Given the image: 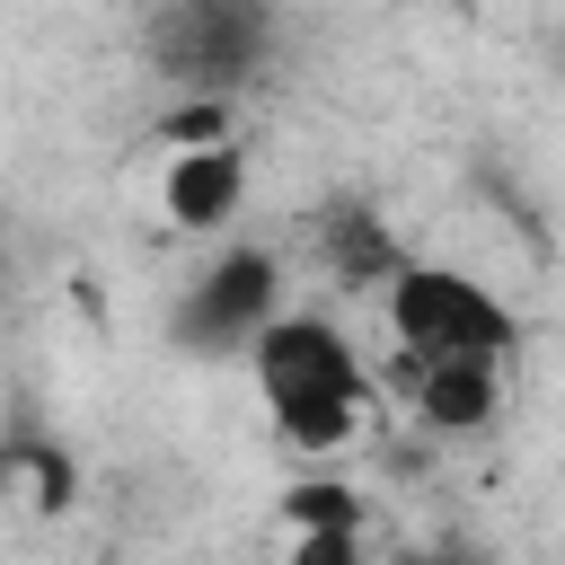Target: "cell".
<instances>
[{
	"label": "cell",
	"instance_id": "cell-1",
	"mask_svg": "<svg viewBox=\"0 0 565 565\" xmlns=\"http://www.w3.org/2000/svg\"><path fill=\"white\" fill-rule=\"evenodd\" d=\"M247 371H256V397H265L274 433L309 459L353 450V433L371 424V371H362L353 335L318 309H274L265 335L247 344Z\"/></svg>",
	"mask_w": 565,
	"mask_h": 565
},
{
	"label": "cell",
	"instance_id": "cell-2",
	"mask_svg": "<svg viewBox=\"0 0 565 565\" xmlns=\"http://www.w3.org/2000/svg\"><path fill=\"white\" fill-rule=\"evenodd\" d=\"M282 35V0H150L141 9V62L168 88H221L238 97Z\"/></svg>",
	"mask_w": 565,
	"mask_h": 565
},
{
	"label": "cell",
	"instance_id": "cell-3",
	"mask_svg": "<svg viewBox=\"0 0 565 565\" xmlns=\"http://www.w3.org/2000/svg\"><path fill=\"white\" fill-rule=\"evenodd\" d=\"M380 309H388L397 353H486V362H512L521 353V309L494 282H477L468 265L406 256L380 282Z\"/></svg>",
	"mask_w": 565,
	"mask_h": 565
},
{
	"label": "cell",
	"instance_id": "cell-4",
	"mask_svg": "<svg viewBox=\"0 0 565 565\" xmlns=\"http://www.w3.org/2000/svg\"><path fill=\"white\" fill-rule=\"evenodd\" d=\"M282 309V256L274 247H221L212 265H194L168 300V344L194 362L247 353L265 335V318Z\"/></svg>",
	"mask_w": 565,
	"mask_h": 565
},
{
	"label": "cell",
	"instance_id": "cell-5",
	"mask_svg": "<svg viewBox=\"0 0 565 565\" xmlns=\"http://www.w3.org/2000/svg\"><path fill=\"white\" fill-rule=\"evenodd\" d=\"M397 397L424 433L477 441L503 415V362H486V353H397Z\"/></svg>",
	"mask_w": 565,
	"mask_h": 565
},
{
	"label": "cell",
	"instance_id": "cell-6",
	"mask_svg": "<svg viewBox=\"0 0 565 565\" xmlns=\"http://www.w3.org/2000/svg\"><path fill=\"white\" fill-rule=\"evenodd\" d=\"M159 203L177 230H230L247 212V150L238 141H194V150H168V177H159Z\"/></svg>",
	"mask_w": 565,
	"mask_h": 565
},
{
	"label": "cell",
	"instance_id": "cell-7",
	"mask_svg": "<svg viewBox=\"0 0 565 565\" xmlns=\"http://www.w3.org/2000/svg\"><path fill=\"white\" fill-rule=\"evenodd\" d=\"M318 265H327L335 291H380L406 265V247H397V230L371 203H327L318 212Z\"/></svg>",
	"mask_w": 565,
	"mask_h": 565
},
{
	"label": "cell",
	"instance_id": "cell-8",
	"mask_svg": "<svg viewBox=\"0 0 565 565\" xmlns=\"http://www.w3.org/2000/svg\"><path fill=\"white\" fill-rule=\"evenodd\" d=\"M282 530H291V547L309 565H335V556L362 547V494L335 486V477H309V486L282 494Z\"/></svg>",
	"mask_w": 565,
	"mask_h": 565
},
{
	"label": "cell",
	"instance_id": "cell-9",
	"mask_svg": "<svg viewBox=\"0 0 565 565\" xmlns=\"http://www.w3.org/2000/svg\"><path fill=\"white\" fill-rule=\"evenodd\" d=\"M0 486L9 494H26L35 512H62L71 494H79V468H71V450H53L44 433H0Z\"/></svg>",
	"mask_w": 565,
	"mask_h": 565
},
{
	"label": "cell",
	"instance_id": "cell-10",
	"mask_svg": "<svg viewBox=\"0 0 565 565\" xmlns=\"http://www.w3.org/2000/svg\"><path fill=\"white\" fill-rule=\"evenodd\" d=\"M230 124H238V106H230L221 88H177V106H168L150 132H159L168 150H194V141H238Z\"/></svg>",
	"mask_w": 565,
	"mask_h": 565
}]
</instances>
